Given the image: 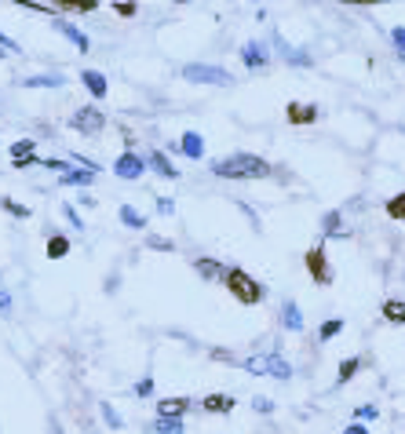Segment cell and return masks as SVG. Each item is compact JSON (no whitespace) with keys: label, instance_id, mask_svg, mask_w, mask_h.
I'll return each mask as SVG.
<instances>
[{"label":"cell","instance_id":"obj_1","mask_svg":"<svg viewBox=\"0 0 405 434\" xmlns=\"http://www.w3.org/2000/svg\"><path fill=\"white\" fill-rule=\"evenodd\" d=\"M212 172L220 179H263V175H270V165L263 157H256V153H230V157L215 161Z\"/></svg>","mask_w":405,"mask_h":434},{"label":"cell","instance_id":"obj_2","mask_svg":"<svg viewBox=\"0 0 405 434\" xmlns=\"http://www.w3.org/2000/svg\"><path fill=\"white\" fill-rule=\"evenodd\" d=\"M227 289H230L234 299L245 303V306H256V303L263 299V285L256 281V277H248L245 270H230V274H227Z\"/></svg>","mask_w":405,"mask_h":434},{"label":"cell","instance_id":"obj_3","mask_svg":"<svg viewBox=\"0 0 405 434\" xmlns=\"http://www.w3.org/2000/svg\"><path fill=\"white\" fill-rule=\"evenodd\" d=\"M248 372H256V376H274V380H289L292 376V365L282 358V354H263V358H248L245 361Z\"/></svg>","mask_w":405,"mask_h":434},{"label":"cell","instance_id":"obj_4","mask_svg":"<svg viewBox=\"0 0 405 434\" xmlns=\"http://www.w3.org/2000/svg\"><path fill=\"white\" fill-rule=\"evenodd\" d=\"M183 77L194 81V84H230V73L220 66H205V62H186Z\"/></svg>","mask_w":405,"mask_h":434},{"label":"cell","instance_id":"obj_5","mask_svg":"<svg viewBox=\"0 0 405 434\" xmlns=\"http://www.w3.org/2000/svg\"><path fill=\"white\" fill-rule=\"evenodd\" d=\"M70 124H73L81 135H99V132L106 128V117H103L99 106H81V110L70 117Z\"/></svg>","mask_w":405,"mask_h":434},{"label":"cell","instance_id":"obj_6","mask_svg":"<svg viewBox=\"0 0 405 434\" xmlns=\"http://www.w3.org/2000/svg\"><path fill=\"white\" fill-rule=\"evenodd\" d=\"M307 270H310V277H314L318 285H329V281H332V270H329V263H325V252H322V248H310V252H307Z\"/></svg>","mask_w":405,"mask_h":434},{"label":"cell","instance_id":"obj_7","mask_svg":"<svg viewBox=\"0 0 405 434\" xmlns=\"http://www.w3.org/2000/svg\"><path fill=\"white\" fill-rule=\"evenodd\" d=\"M241 58H245V66H248V70H263L267 62H270V51H267L260 41H248V44L241 48Z\"/></svg>","mask_w":405,"mask_h":434},{"label":"cell","instance_id":"obj_8","mask_svg":"<svg viewBox=\"0 0 405 434\" xmlns=\"http://www.w3.org/2000/svg\"><path fill=\"white\" fill-rule=\"evenodd\" d=\"M143 157H135V153L128 150V153H121V157H117V165H113V172L121 175V179H139L143 175Z\"/></svg>","mask_w":405,"mask_h":434},{"label":"cell","instance_id":"obj_9","mask_svg":"<svg viewBox=\"0 0 405 434\" xmlns=\"http://www.w3.org/2000/svg\"><path fill=\"white\" fill-rule=\"evenodd\" d=\"M55 29H58V33L66 37V41H73V48H77V51H88V48H91V41H88V37L81 33L77 26H70L66 19H55Z\"/></svg>","mask_w":405,"mask_h":434},{"label":"cell","instance_id":"obj_10","mask_svg":"<svg viewBox=\"0 0 405 434\" xmlns=\"http://www.w3.org/2000/svg\"><path fill=\"white\" fill-rule=\"evenodd\" d=\"M186 409H190V398H165L161 405H158L161 420H183Z\"/></svg>","mask_w":405,"mask_h":434},{"label":"cell","instance_id":"obj_11","mask_svg":"<svg viewBox=\"0 0 405 434\" xmlns=\"http://www.w3.org/2000/svg\"><path fill=\"white\" fill-rule=\"evenodd\" d=\"M194 270L205 277V281H227V274H230V270H223L215 259H194Z\"/></svg>","mask_w":405,"mask_h":434},{"label":"cell","instance_id":"obj_12","mask_svg":"<svg viewBox=\"0 0 405 434\" xmlns=\"http://www.w3.org/2000/svg\"><path fill=\"white\" fill-rule=\"evenodd\" d=\"M11 157H15L19 168H26V165H41V161L34 157V139H19V143L11 146Z\"/></svg>","mask_w":405,"mask_h":434},{"label":"cell","instance_id":"obj_13","mask_svg":"<svg viewBox=\"0 0 405 434\" xmlns=\"http://www.w3.org/2000/svg\"><path fill=\"white\" fill-rule=\"evenodd\" d=\"M81 81H84V88H88L96 99H106V77H103L99 70H84Z\"/></svg>","mask_w":405,"mask_h":434},{"label":"cell","instance_id":"obj_14","mask_svg":"<svg viewBox=\"0 0 405 434\" xmlns=\"http://www.w3.org/2000/svg\"><path fill=\"white\" fill-rule=\"evenodd\" d=\"M179 150H183V153H186V157H190V161H198L201 153H205V139H201L198 132H186V135L179 139Z\"/></svg>","mask_w":405,"mask_h":434},{"label":"cell","instance_id":"obj_15","mask_svg":"<svg viewBox=\"0 0 405 434\" xmlns=\"http://www.w3.org/2000/svg\"><path fill=\"white\" fill-rule=\"evenodd\" d=\"M150 168L158 172L161 179H179V168H175V165H168V157H165L161 150H153V153H150Z\"/></svg>","mask_w":405,"mask_h":434},{"label":"cell","instance_id":"obj_16","mask_svg":"<svg viewBox=\"0 0 405 434\" xmlns=\"http://www.w3.org/2000/svg\"><path fill=\"white\" fill-rule=\"evenodd\" d=\"M289 120H292V124H314V120H318V106L292 103V106H289Z\"/></svg>","mask_w":405,"mask_h":434},{"label":"cell","instance_id":"obj_17","mask_svg":"<svg viewBox=\"0 0 405 434\" xmlns=\"http://www.w3.org/2000/svg\"><path fill=\"white\" fill-rule=\"evenodd\" d=\"M282 325H285L289 332H303V314H299L296 303H285V306H282Z\"/></svg>","mask_w":405,"mask_h":434},{"label":"cell","instance_id":"obj_18","mask_svg":"<svg viewBox=\"0 0 405 434\" xmlns=\"http://www.w3.org/2000/svg\"><path fill=\"white\" fill-rule=\"evenodd\" d=\"M230 409H234V398H230V394H208V398H205V413H220V416H223V413H230Z\"/></svg>","mask_w":405,"mask_h":434},{"label":"cell","instance_id":"obj_19","mask_svg":"<svg viewBox=\"0 0 405 434\" xmlns=\"http://www.w3.org/2000/svg\"><path fill=\"white\" fill-rule=\"evenodd\" d=\"M277 48H282L285 62H292V66H310V55H307V51H296V48H289L282 37H277Z\"/></svg>","mask_w":405,"mask_h":434},{"label":"cell","instance_id":"obj_20","mask_svg":"<svg viewBox=\"0 0 405 434\" xmlns=\"http://www.w3.org/2000/svg\"><path fill=\"white\" fill-rule=\"evenodd\" d=\"M384 318L394 321V325H405V303L401 299H387L384 303Z\"/></svg>","mask_w":405,"mask_h":434},{"label":"cell","instance_id":"obj_21","mask_svg":"<svg viewBox=\"0 0 405 434\" xmlns=\"http://www.w3.org/2000/svg\"><path fill=\"white\" fill-rule=\"evenodd\" d=\"M121 223L132 227V230H143V227H146V219H143V215H139L132 205H121Z\"/></svg>","mask_w":405,"mask_h":434},{"label":"cell","instance_id":"obj_22","mask_svg":"<svg viewBox=\"0 0 405 434\" xmlns=\"http://www.w3.org/2000/svg\"><path fill=\"white\" fill-rule=\"evenodd\" d=\"M91 179H96V172H88V168H81V172H66V175H62V182H66V186H88Z\"/></svg>","mask_w":405,"mask_h":434},{"label":"cell","instance_id":"obj_23","mask_svg":"<svg viewBox=\"0 0 405 434\" xmlns=\"http://www.w3.org/2000/svg\"><path fill=\"white\" fill-rule=\"evenodd\" d=\"M62 81H66V77H51V73H48V77H26L22 84H26V88H58Z\"/></svg>","mask_w":405,"mask_h":434},{"label":"cell","instance_id":"obj_24","mask_svg":"<svg viewBox=\"0 0 405 434\" xmlns=\"http://www.w3.org/2000/svg\"><path fill=\"white\" fill-rule=\"evenodd\" d=\"M387 215H391V219H398V223H405V194H398V197L387 201Z\"/></svg>","mask_w":405,"mask_h":434},{"label":"cell","instance_id":"obj_25","mask_svg":"<svg viewBox=\"0 0 405 434\" xmlns=\"http://www.w3.org/2000/svg\"><path fill=\"white\" fill-rule=\"evenodd\" d=\"M66 252H70V241H66V237H51V241H48V256H51V259H62Z\"/></svg>","mask_w":405,"mask_h":434},{"label":"cell","instance_id":"obj_26","mask_svg":"<svg viewBox=\"0 0 405 434\" xmlns=\"http://www.w3.org/2000/svg\"><path fill=\"white\" fill-rule=\"evenodd\" d=\"M99 413H103V420H106V423H110L113 430H121V427H124V420L117 416V409L110 405V401H103V405H99Z\"/></svg>","mask_w":405,"mask_h":434},{"label":"cell","instance_id":"obj_27","mask_svg":"<svg viewBox=\"0 0 405 434\" xmlns=\"http://www.w3.org/2000/svg\"><path fill=\"white\" fill-rule=\"evenodd\" d=\"M325 234H336V237H344V227H339V212H329L325 219H322Z\"/></svg>","mask_w":405,"mask_h":434},{"label":"cell","instance_id":"obj_28","mask_svg":"<svg viewBox=\"0 0 405 434\" xmlns=\"http://www.w3.org/2000/svg\"><path fill=\"white\" fill-rule=\"evenodd\" d=\"M153 430H158V434H183V420H158Z\"/></svg>","mask_w":405,"mask_h":434},{"label":"cell","instance_id":"obj_29","mask_svg":"<svg viewBox=\"0 0 405 434\" xmlns=\"http://www.w3.org/2000/svg\"><path fill=\"white\" fill-rule=\"evenodd\" d=\"M358 368H362V361H358V358H347L344 365H339V383H347V380L354 376Z\"/></svg>","mask_w":405,"mask_h":434},{"label":"cell","instance_id":"obj_30","mask_svg":"<svg viewBox=\"0 0 405 434\" xmlns=\"http://www.w3.org/2000/svg\"><path fill=\"white\" fill-rule=\"evenodd\" d=\"M339 332H344V321H325V325L318 329L322 339H332V336H339Z\"/></svg>","mask_w":405,"mask_h":434},{"label":"cell","instance_id":"obj_31","mask_svg":"<svg viewBox=\"0 0 405 434\" xmlns=\"http://www.w3.org/2000/svg\"><path fill=\"white\" fill-rule=\"evenodd\" d=\"M135 394H139V398H153V380H150V376L139 380V383H135Z\"/></svg>","mask_w":405,"mask_h":434},{"label":"cell","instance_id":"obj_32","mask_svg":"<svg viewBox=\"0 0 405 434\" xmlns=\"http://www.w3.org/2000/svg\"><path fill=\"white\" fill-rule=\"evenodd\" d=\"M146 244H150V248H161V252H172V248H175V244H172L168 237H150Z\"/></svg>","mask_w":405,"mask_h":434},{"label":"cell","instance_id":"obj_33","mask_svg":"<svg viewBox=\"0 0 405 434\" xmlns=\"http://www.w3.org/2000/svg\"><path fill=\"white\" fill-rule=\"evenodd\" d=\"M391 41L398 44V51L405 55V26H398V29H391Z\"/></svg>","mask_w":405,"mask_h":434},{"label":"cell","instance_id":"obj_34","mask_svg":"<svg viewBox=\"0 0 405 434\" xmlns=\"http://www.w3.org/2000/svg\"><path fill=\"white\" fill-rule=\"evenodd\" d=\"M252 405H256V413H274V401L270 398H256Z\"/></svg>","mask_w":405,"mask_h":434},{"label":"cell","instance_id":"obj_35","mask_svg":"<svg viewBox=\"0 0 405 434\" xmlns=\"http://www.w3.org/2000/svg\"><path fill=\"white\" fill-rule=\"evenodd\" d=\"M4 208H8L11 215H19V219H26V215H29V212H26L22 205H15V201H4Z\"/></svg>","mask_w":405,"mask_h":434},{"label":"cell","instance_id":"obj_36","mask_svg":"<svg viewBox=\"0 0 405 434\" xmlns=\"http://www.w3.org/2000/svg\"><path fill=\"white\" fill-rule=\"evenodd\" d=\"M62 212H66V219H70V223H73L77 230L84 227V223H81V215H77V208H70V205H66V208H62Z\"/></svg>","mask_w":405,"mask_h":434},{"label":"cell","instance_id":"obj_37","mask_svg":"<svg viewBox=\"0 0 405 434\" xmlns=\"http://www.w3.org/2000/svg\"><path fill=\"white\" fill-rule=\"evenodd\" d=\"M113 11H117V15H135L139 8H135V4H113Z\"/></svg>","mask_w":405,"mask_h":434},{"label":"cell","instance_id":"obj_38","mask_svg":"<svg viewBox=\"0 0 405 434\" xmlns=\"http://www.w3.org/2000/svg\"><path fill=\"white\" fill-rule=\"evenodd\" d=\"M172 208H175V205H172L168 197H161V201H158V212H161V215H172Z\"/></svg>","mask_w":405,"mask_h":434},{"label":"cell","instance_id":"obj_39","mask_svg":"<svg viewBox=\"0 0 405 434\" xmlns=\"http://www.w3.org/2000/svg\"><path fill=\"white\" fill-rule=\"evenodd\" d=\"M372 416H376V409H372V405H365V409H358V420H372Z\"/></svg>","mask_w":405,"mask_h":434},{"label":"cell","instance_id":"obj_40","mask_svg":"<svg viewBox=\"0 0 405 434\" xmlns=\"http://www.w3.org/2000/svg\"><path fill=\"white\" fill-rule=\"evenodd\" d=\"M344 434H369L362 423H351V427H344Z\"/></svg>","mask_w":405,"mask_h":434},{"label":"cell","instance_id":"obj_41","mask_svg":"<svg viewBox=\"0 0 405 434\" xmlns=\"http://www.w3.org/2000/svg\"><path fill=\"white\" fill-rule=\"evenodd\" d=\"M0 44H4V48H8V51H19V44H15V41H11V37H4V33H0Z\"/></svg>","mask_w":405,"mask_h":434},{"label":"cell","instance_id":"obj_42","mask_svg":"<svg viewBox=\"0 0 405 434\" xmlns=\"http://www.w3.org/2000/svg\"><path fill=\"white\" fill-rule=\"evenodd\" d=\"M8 306H11V296H8V292H0V310H8Z\"/></svg>","mask_w":405,"mask_h":434}]
</instances>
